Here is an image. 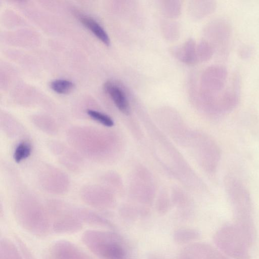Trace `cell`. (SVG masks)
Returning <instances> with one entry per match:
<instances>
[{"label":"cell","mask_w":259,"mask_h":259,"mask_svg":"<svg viewBox=\"0 0 259 259\" xmlns=\"http://www.w3.org/2000/svg\"><path fill=\"white\" fill-rule=\"evenodd\" d=\"M200 237V232L192 228L177 229L174 231L172 235L175 242L178 244L185 245L197 242Z\"/></svg>","instance_id":"10"},{"label":"cell","mask_w":259,"mask_h":259,"mask_svg":"<svg viewBox=\"0 0 259 259\" xmlns=\"http://www.w3.org/2000/svg\"><path fill=\"white\" fill-rule=\"evenodd\" d=\"M77 212L83 224L111 229L114 228V225L109 221L93 212L85 210H80Z\"/></svg>","instance_id":"11"},{"label":"cell","mask_w":259,"mask_h":259,"mask_svg":"<svg viewBox=\"0 0 259 259\" xmlns=\"http://www.w3.org/2000/svg\"><path fill=\"white\" fill-rule=\"evenodd\" d=\"M31 152L30 145L25 142L20 143L16 148L14 159L16 162H20L29 156Z\"/></svg>","instance_id":"14"},{"label":"cell","mask_w":259,"mask_h":259,"mask_svg":"<svg viewBox=\"0 0 259 259\" xmlns=\"http://www.w3.org/2000/svg\"><path fill=\"white\" fill-rule=\"evenodd\" d=\"M103 87L117 108L122 113L128 114L130 111V105L123 90L111 81H106Z\"/></svg>","instance_id":"8"},{"label":"cell","mask_w":259,"mask_h":259,"mask_svg":"<svg viewBox=\"0 0 259 259\" xmlns=\"http://www.w3.org/2000/svg\"><path fill=\"white\" fill-rule=\"evenodd\" d=\"M48 259H94L74 243L60 240L54 243L49 249Z\"/></svg>","instance_id":"7"},{"label":"cell","mask_w":259,"mask_h":259,"mask_svg":"<svg viewBox=\"0 0 259 259\" xmlns=\"http://www.w3.org/2000/svg\"><path fill=\"white\" fill-rule=\"evenodd\" d=\"M176 259H228L208 244L194 242L187 245L179 252Z\"/></svg>","instance_id":"6"},{"label":"cell","mask_w":259,"mask_h":259,"mask_svg":"<svg viewBox=\"0 0 259 259\" xmlns=\"http://www.w3.org/2000/svg\"><path fill=\"white\" fill-rule=\"evenodd\" d=\"M214 242L224 253L234 259H250L248 247L243 235L235 225H227L214 234Z\"/></svg>","instance_id":"4"},{"label":"cell","mask_w":259,"mask_h":259,"mask_svg":"<svg viewBox=\"0 0 259 259\" xmlns=\"http://www.w3.org/2000/svg\"><path fill=\"white\" fill-rule=\"evenodd\" d=\"M224 186L234 210L236 224L252 222L251 197L243 183L235 176L227 175L225 177Z\"/></svg>","instance_id":"3"},{"label":"cell","mask_w":259,"mask_h":259,"mask_svg":"<svg viewBox=\"0 0 259 259\" xmlns=\"http://www.w3.org/2000/svg\"><path fill=\"white\" fill-rule=\"evenodd\" d=\"M0 259H24L17 246L8 239L4 238L0 242Z\"/></svg>","instance_id":"12"},{"label":"cell","mask_w":259,"mask_h":259,"mask_svg":"<svg viewBox=\"0 0 259 259\" xmlns=\"http://www.w3.org/2000/svg\"><path fill=\"white\" fill-rule=\"evenodd\" d=\"M51 230L58 234H70L80 231L83 226L77 211L65 207L53 208L49 214Z\"/></svg>","instance_id":"5"},{"label":"cell","mask_w":259,"mask_h":259,"mask_svg":"<svg viewBox=\"0 0 259 259\" xmlns=\"http://www.w3.org/2000/svg\"><path fill=\"white\" fill-rule=\"evenodd\" d=\"M147 259H164L162 256L155 253H150L147 255Z\"/></svg>","instance_id":"16"},{"label":"cell","mask_w":259,"mask_h":259,"mask_svg":"<svg viewBox=\"0 0 259 259\" xmlns=\"http://www.w3.org/2000/svg\"><path fill=\"white\" fill-rule=\"evenodd\" d=\"M15 211L19 225L29 233L42 237L51 230L49 214L38 203L21 202L18 204Z\"/></svg>","instance_id":"2"},{"label":"cell","mask_w":259,"mask_h":259,"mask_svg":"<svg viewBox=\"0 0 259 259\" xmlns=\"http://www.w3.org/2000/svg\"><path fill=\"white\" fill-rule=\"evenodd\" d=\"M76 16L83 26L90 30L99 40L106 46L110 44V38L103 27L93 18L76 12Z\"/></svg>","instance_id":"9"},{"label":"cell","mask_w":259,"mask_h":259,"mask_svg":"<svg viewBox=\"0 0 259 259\" xmlns=\"http://www.w3.org/2000/svg\"><path fill=\"white\" fill-rule=\"evenodd\" d=\"M87 112L91 118L106 126L111 127L114 124L112 118L103 113L92 109L88 110Z\"/></svg>","instance_id":"15"},{"label":"cell","mask_w":259,"mask_h":259,"mask_svg":"<svg viewBox=\"0 0 259 259\" xmlns=\"http://www.w3.org/2000/svg\"><path fill=\"white\" fill-rule=\"evenodd\" d=\"M51 89L59 94H66L70 92L74 87V83L65 79H57L51 81L50 84Z\"/></svg>","instance_id":"13"},{"label":"cell","mask_w":259,"mask_h":259,"mask_svg":"<svg viewBox=\"0 0 259 259\" xmlns=\"http://www.w3.org/2000/svg\"><path fill=\"white\" fill-rule=\"evenodd\" d=\"M81 240L87 248L99 259H136L131 243L115 231L88 230L82 234Z\"/></svg>","instance_id":"1"}]
</instances>
